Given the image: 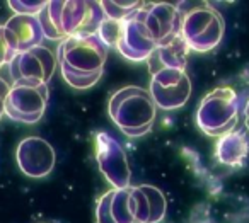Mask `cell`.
<instances>
[{
  "label": "cell",
  "mask_w": 249,
  "mask_h": 223,
  "mask_svg": "<svg viewBox=\"0 0 249 223\" xmlns=\"http://www.w3.org/2000/svg\"><path fill=\"white\" fill-rule=\"evenodd\" d=\"M56 58L63 80L72 89L87 90L103 77L107 48L97 34H77L60 43Z\"/></svg>",
  "instance_id": "1"
},
{
  "label": "cell",
  "mask_w": 249,
  "mask_h": 223,
  "mask_svg": "<svg viewBox=\"0 0 249 223\" xmlns=\"http://www.w3.org/2000/svg\"><path fill=\"white\" fill-rule=\"evenodd\" d=\"M39 24L48 39L72 38L77 34H97L104 14L99 2H48L38 16Z\"/></svg>",
  "instance_id": "2"
},
{
  "label": "cell",
  "mask_w": 249,
  "mask_h": 223,
  "mask_svg": "<svg viewBox=\"0 0 249 223\" xmlns=\"http://www.w3.org/2000/svg\"><path fill=\"white\" fill-rule=\"evenodd\" d=\"M107 113L124 135L142 137L152 130L157 106L147 89L126 86L109 97Z\"/></svg>",
  "instance_id": "3"
},
{
  "label": "cell",
  "mask_w": 249,
  "mask_h": 223,
  "mask_svg": "<svg viewBox=\"0 0 249 223\" xmlns=\"http://www.w3.org/2000/svg\"><path fill=\"white\" fill-rule=\"evenodd\" d=\"M149 199L140 186L111 189L96 203V223H149Z\"/></svg>",
  "instance_id": "4"
},
{
  "label": "cell",
  "mask_w": 249,
  "mask_h": 223,
  "mask_svg": "<svg viewBox=\"0 0 249 223\" xmlns=\"http://www.w3.org/2000/svg\"><path fill=\"white\" fill-rule=\"evenodd\" d=\"M181 36L190 51L207 53L220 45L225 33V22L217 9L208 4H195L188 11H181Z\"/></svg>",
  "instance_id": "5"
},
{
  "label": "cell",
  "mask_w": 249,
  "mask_h": 223,
  "mask_svg": "<svg viewBox=\"0 0 249 223\" xmlns=\"http://www.w3.org/2000/svg\"><path fill=\"white\" fill-rule=\"evenodd\" d=\"M239 99L231 87H217L201 99L196 111V124L208 137H224L237 124Z\"/></svg>",
  "instance_id": "6"
},
{
  "label": "cell",
  "mask_w": 249,
  "mask_h": 223,
  "mask_svg": "<svg viewBox=\"0 0 249 223\" xmlns=\"http://www.w3.org/2000/svg\"><path fill=\"white\" fill-rule=\"evenodd\" d=\"M48 99L50 90L46 84L14 82L5 103V114L19 123L35 124L45 114Z\"/></svg>",
  "instance_id": "7"
},
{
  "label": "cell",
  "mask_w": 249,
  "mask_h": 223,
  "mask_svg": "<svg viewBox=\"0 0 249 223\" xmlns=\"http://www.w3.org/2000/svg\"><path fill=\"white\" fill-rule=\"evenodd\" d=\"M188 53H190V48L181 34L166 45L157 46L147 60L152 82L164 87L179 82L186 75Z\"/></svg>",
  "instance_id": "8"
},
{
  "label": "cell",
  "mask_w": 249,
  "mask_h": 223,
  "mask_svg": "<svg viewBox=\"0 0 249 223\" xmlns=\"http://www.w3.org/2000/svg\"><path fill=\"white\" fill-rule=\"evenodd\" d=\"M58 65L56 55L46 46H36L24 53H18L9 63V73L14 82L46 84L53 79V73Z\"/></svg>",
  "instance_id": "9"
},
{
  "label": "cell",
  "mask_w": 249,
  "mask_h": 223,
  "mask_svg": "<svg viewBox=\"0 0 249 223\" xmlns=\"http://www.w3.org/2000/svg\"><path fill=\"white\" fill-rule=\"evenodd\" d=\"M96 160L99 171L113 189H124L130 186L132 172H130L128 158L123 147L111 135L99 131L96 133Z\"/></svg>",
  "instance_id": "10"
},
{
  "label": "cell",
  "mask_w": 249,
  "mask_h": 223,
  "mask_svg": "<svg viewBox=\"0 0 249 223\" xmlns=\"http://www.w3.org/2000/svg\"><path fill=\"white\" fill-rule=\"evenodd\" d=\"M142 7L132 17L123 21V28H121V34L116 45L120 55L130 62H147L154 50L157 48V43L154 41L149 28L143 21Z\"/></svg>",
  "instance_id": "11"
},
{
  "label": "cell",
  "mask_w": 249,
  "mask_h": 223,
  "mask_svg": "<svg viewBox=\"0 0 249 223\" xmlns=\"http://www.w3.org/2000/svg\"><path fill=\"white\" fill-rule=\"evenodd\" d=\"M16 160L22 174L33 179H41L52 174L56 155L45 138L28 137L16 148Z\"/></svg>",
  "instance_id": "12"
},
{
  "label": "cell",
  "mask_w": 249,
  "mask_h": 223,
  "mask_svg": "<svg viewBox=\"0 0 249 223\" xmlns=\"http://www.w3.org/2000/svg\"><path fill=\"white\" fill-rule=\"evenodd\" d=\"M143 21L152 34L157 46L173 41L181 34L183 14L181 9L169 2H156V4H143L142 7Z\"/></svg>",
  "instance_id": "13"
},
{
  "label": "cell",
  "mask_w": 249,
  "mask_h": 223,
  "mask_svg": "<svg viewBox=\"0 0 249 223\" xmlns=\"http://www.w3.org/2000/svg\"><path fill=\"white\" fill-rule=\"evenodd\" d=\"M4 26L16 53H24L36 46H41L43 39H45V33L39 24V19L35 16L16 14Z\"/></svg>",
  "instance_id": "14"
},
{
  "label": "cell",
  "mask_w": 249,
  "mask_h": 223,
  "mask_svg": "<svg viewBox=\"0 0 249 223\" xmlns=\"http://www.w3.org/2000/svg\"><path fill=\"white\" fill-rule=\"evenodd\" d=\"M249 154V137L246 130H234L217 140L215 157L220 164L237 167Z\"/></svg>",
  "instance_id": "15"
},
{
  "label": "cell",
  "mask_w": 249,
  "mask_h": 223,
  "mask_svg": "<svg viewBox=\"0 0 249 223\" xmlns=\"http://www.w3.org/2000/svg\"><path fill=\"white\" fill-rule=\"evenodd\" d=\"M149 92H150V96H152L156 106L160 107V109H164V111L179 109V107H183L184 104L190 101V96H191L190 75L186 73L178 84L167 86V87L159 86V84L150 80Z\"/></svg>",
  "instance_id": "16"
},
{
  "label": "cell",
  "mask_w": 249,
  "mask_h": 223,
  "mask_svg": "<svg viewBox=\"0 0 249 223\" xmlns=\"http://www.w3.org/2000/svg\"><path fill=\"white\" fill-rule=\"evenodd\" d=\"M99 4L106 19L126 21L142 7L143 2H113V0H107V2H99Z\"/></svg>",
  "instance_id": "17"
},
{
  "label": "cell",
  "mask_w": 249,
  "mask_h": 223,
  "mask_svg": "<svg viewBox=\"0 0 249 223\" xmlns=\"http://www.w3.org/2000/svg\"><path fill=\"white\" fill-rule=\"evenodd\" d=\"M143 191L147 194L149 199V208H150V220L149 223H159L162 222V218L166 216V209H167V201L164 198L162 191L156 186H149V184H142Z\"/></svg>",
  "instance_id": "18"
},
{
  "label": "cell",
  "mask_w": 249,
  "mask_h": 223,
  "mask_svg": "<svg viewBox=\"0 0 249 223\" xmlns=\"http://www.w3.org/2000/svg\"><path fill=\"white\" fill-rule=\"evenodd\" d=\"M121 28H123V21H111V19L104 17L103 24L97 29V38L103 41L106 48H116L118 39L121 34Z\"/></svg>",
  "instance_id": "19"
},
{
  "label": "cell",
  "mask_w": 249,
  "mask_h": 223,
  "mask_svg": "<svg viewBox=\"0 0 249 223\" xmlns=\"http://www.w3.org/2000/svg\"><path fill=\"white\" fill-rule=\"evenodd\" d=\"M48 2L45 0H11L9 2V7L19 16H35L38 17L41 14V11L46 7Z\"/></svg>",
  "instance_id": "20"
},
{
  "label": "cell",
  "mask_w": 249,
  "mask_h": 223,
  "mask_svg": "<svg viewBox=\"0 0 249 223\" xmlns=\"http://www.w3.org/2000/svg\"><path fill=\"white\" fill-rule=\"evenodd\" d=\"M16 55H18V53L14 51L11 41H9L5 26H0V69L4 65H9V63L14 60Z\"/></svg>",
  "instance_id": "21"
},
{
  "label": "cell",
  "mask_w": 249,
  "mask_h": 223,
  "mask_svg": "<svg viewBox=\"0 0 249 223\" xmlns=\"http://www.w3.org/2000/svg\"><path fill=\"white\" fill-rule=\"evenodd\" d=\"M9 92H11V86L0 77V120L5 114V103H7Z\"/></svg>",
  "instance_id": "22"
},
{
  "label": "cell",
  "mask_w": 249,
  "mask_h": 223,
  "mask_svg": "<svg viewBox=\"0 0 249 223\" xmlns=\"http://www.w3.org/2000/svg\"><path fill=\"white\" fill-rule=\"evenodd\" d=\"M244 123H246V131H248V137H249V99L244 107Z\"/></svg>",
  "instance_id": "23"
}]
</instances>
